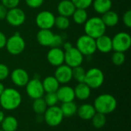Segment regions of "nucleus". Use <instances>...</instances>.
Returning <instances> with one entry per match:
<instances>
[{"label": "nucleus", "instance_id": "obj_37", "mask_svg": "<svg viewBox=\"0 0 131 131\" xmlns=\"http://www.w3.org/2000/svg\"><path fill=\"white\" fill-rule=\"evenodd\" d=\"M27 5L32 8H39L44 2V0H25Z\"/></svg>", "mask_w": 131, "mask_h": 131}, {"label": "nucleus", "instance_id": "obj_34", "mask_svg": "<svg viewBox=\"0 0 131 131\" xmlns=\"http://www.w3.org/2000/svg\"><path fill=\"white\" fill-rule=\"evenodd\" d=\"M74 5L76 8H83L86 9L89 8L93 2V0H71Z\"/></svg>", "mask_w": 131, "mask_h": 131}, {"label": "nucleus", "instance_id": "obj_3", "mask_svg": "<svg viewBox=\"0 0 131 131\" xmlns=\"http://www.w3.org/2000/svg\"><path fill=\"white\" fill-rule=\"evenodd\" d=\"M106 26L101 17H92L88 18L84 23L85 35L96 39L104 35Z\"/></svg>", "mask_w": 131, "mask_h": 131}, {"label": "nucleus", "instance_id": "obj_35", "mask_svg": "<svg viewBox=\"0 0 131 131\" xmlns=\"http://www.w3.org/2000/svg\"><path fill=\"white\" fill-rule=\"evenodd\" d=\"M20 0H2V4L7 8L12 9L18 7Z\"/></svg>", "mask_w": 131, "mask_h": 131}, {"label": "nucleus", "instance_id": "obj_13", "mask_svg": "<svg viewBox=\"0 0 131 131\" xmlns=\"http://www.w3.org/2000/svg\"><path fill=\"white\" fill-rule=\"evenodd\" d=\"M47 60L52 66L58 67L64 62V51L60 48H51L47 54Z\"/></svg>", "mask_w": 131, "mask_h": 131}, {"label": "nucleus", "instance_id": "obj_9", "mask_svg": "<svg viewBox=\"0 0 131 131\" xmlns=\"http://www.w3.org/2000/svg\"><path fill=\"white\" fill-rule=\"evenodd\" d=\"M84 61V55L77 49L72 47L64 51V62L71 68L81 66Z\"/></svg>", "mask_w": 131, "mask_h": 131}, {"label": "nucleus", "instance_id": "obj_40", "mask_svg": "<svg viewBox=\"0 0 131 131\" xmlns=\"http://www.w3.org/2000/svg\"><path fill=\"white\" fill-rule=\"evenodd\" d=\"M8 10V9H7L2 4H0V20L5 19Z\"/></svg>", "mask_w": 131, "mask_h": 131}, {"label": "nucleus", "instance_id": "obj_26", "mask_svg": "<svg viewBox=\"0 0 131 131\" xmlns=\"http://www.w3.org/2000/svg\"><path fill=\"white\" fill-rule=\"evenodd\" d=\"M60 108L63 114V116L66 117H70L74 116L75 114H77V111H78V107L74 101L62 103Z\"/></svg>", "mask_w": 131, "mask_h": 131}, {"label": "nucleus", "instance_id": "obj_22", "mask_svg": "<svg viewBox=\"0 0 131 131\" xmlns=\"http://www.w3.org/2000/svg\"><path fill=\"white\" fill-rule=\"evenodd\" d=\"M59 82L54 76H48L42 81L43 88L46 93H56L59 88Z\"/></svg>", "mask_w": 131, "mask_h": 131}, {"label": "nucleus", "instance_id": "obj_17", "mask_svg": "<svg viewBox=\"0 0 131 131\" xmlns=\"http://www.w3.org/2000/svg\"><path fill=\"white\" fill-rule=\"evenodd\" d=\"M54 38V34L50 29H40L37 33L36 39L39 45L42 46H52Z\"/></svg>", "mask_w": 131, "mask_h": 131}, {"label": "nucleus", "instance_id": "obj_45", "mask_svg": "<svg viewBox=\"0 0 131 131\" xmlns=\"http://www.w3.org/2000/svg\"><path fill=\"white\" fill-rule=\"evenodd\" d=\"M0 131H3V130H2V129H0Z\"/></svg>", "mask_w": 131, "mask_h": 131}, {"label": "nucleus", "instance_id": "obj_7", "mask_svg": "<svg viewBox=\"0 0 131 131\" xmlns=\"http://www.w3.org/2000/svg\"><path fill=\"white\" fill-rule=\"evenodd\" d=\"M44 114V119L45 123L48 126L52 127L59 126L64 118L61 108L56 105L48 107Z\"/></svg>", "mask_w": 131, "mask_h": 131}, {"label": "nucleus", "instance_id": "obj_25", "mask_svg": "<svg viewBox=\"0 0 131 131\" xmlns=\"http://www.w3.org/2000/svg\"><path fill=\"white\" fill-rule=\"evenodd\" d=\"M2 130L3 131H16L18 129V123L17 119L13 116L5 117L2 124Z\"/></svg>", "mask_w": 131, "mask_h": 131}, {"label": "nucleus", "instance_id": "obj_38", "mask_svg": "<svg viewBox=\"0 0 131 131\" xmlns=\"http://www.w3.org/2000/svg\"><path fill=\"white\" fill-rule=\"evenodd\" d=\"M123 21L127 28L131 27V11L127 10L123 16Z\"/></svg>", "mask_w": 131, "mask_h": 131}, {"label": "nucleus", "instance_id": "obj_36", "mask_svg": "<svg viewBox=\"0 0 131 131\" xmlns=\"http://www.w3.org/2000/svg\"><path fill=\"white\" fill-rule=\"evenodd\" d=\"M9 75V69L7 65L0 63V81L6 79Z\"/></svg>", "mask_w": 131, "mask_h": 131}, {"label": "nucleus", "instance_id": "obj_19", "mask_svg": "<svg viewBox=\"0 0 131 131\" xmlns=\"http://www.w3.org/2000/svg\"><path fill=\"white\" fill-rule=\"evenodd\" d=\"M57 9L60 15L68 18L73 15L76 7L71 0H62L58 3Z\"/></svg>", "mask_w": 131, "mask_h": 131}, {"label": "nucleus", "instance_id": "obj_42", "mask_svg": "<svg viewBox=\"0 0 131 131\" xmlns=\"http://www.w3.org/2000/svg\"><path fill=\"white\" fill-rule=\"evenodd\" d=\"M72 47H73V45H72L70 42H66V43L64 44V51H66V50H68V49H69V48H72Z\"/></svg>", "mask_w": 131, "mask_h": 131}, {"label": "nucleus", "instance_id": "obj_14", "mask_svg": "<svg viewBox=\"0 0 131 131\" xmlns=\"http://www.w3.org/2000/svg\"><path fill=\"white\" fill-rule=\"evenodd\" d=\"M59 84H68L72 80V68L67 64L57 67L54 76Z\"/></svg>", "mask_w": 131, "mask_h": 131}, {"label": "nucleus", "instance_id": "obj_20", "mask_svg": "<svg viewBox=\"0 0 131 131\" xmlns=\"http://www.w3.org/2000/svg\"><path fill=\"white\" fill-rule=\"evenodd\" d=\"M77 113L81 119L89 121L91 120L94 115L96 114V111L93 105L90 104H84L78 108Z\"/></svg>", "mask_w": 131, "mask_h": 131}, {"label": "nucleus", "instance_id": "obj_29", "mask_svg": "<svg viewBox=\"0 0 131 131\" xmlns=\"http://www.w3.org/2000/svg\"><path fill=\"white\" fill-rule=\"evenodd\" d=\"M91 121L92 122V125L95 128H97V129L102 128L104 127V125L106 124V122H107L106 115L96 112V114L94 115V117H92V119Z\"/></svg>", "mask_w": 131, "mask_h": 131}, {"label": "nucleus", "instance_id": "obj_30", "mask_svg": "<svg viewBox=\"0 0 131 131\" xmlns=\"http://www.w3.org/2000/svg\"><path fill=\"white\" fill-rule=\"evenodd\" d=\"M85 74L86 71L81 66H78L72 68V78H74L78 83L84 82Z\"/></svg>", "mask_w": 131, "mask_h": 131}, {"label": "nucleus", "instance_id": "obj_15", "mask_svg": "<svg viewBox=\"0 0 131 131\" xmlns=\"http://www.w3.org/2000/svg\"><path fill=\"white\" fill-rule=\"evenodd\" d=\"M11 80L16 86L25 87L29 81V75L25 69L16 68L11 73Z\"/></svg>", "mask_w": 131, "mask_h": 131}, {"label": "nucleus", "instance_id": "obj_32", "mask_svg": "<svg viewBox=\"0 0 131 131\" xmlns=\"http://www.w3.org/2000/svg\"><path fill=\"white\" fill-rule=\"evenodd\" d=\"M125 58H126L124 52H120V51H114L111 58L112 62L117 66L122 65L125 61Z\"/></svg>", "mask_w": 131, "mask_h": 131}, {"label": "nucleus", "instance_id": "obj_23", "mask_svg": "<svg viewBox=\"0 0 131 131\" xmlns=\"http://www.w3.org/2000/svg\"><path fill=\"white\" fill-rule=\"evenodd\" d=\"M101 19L106 27H114L119 22V16L114 11H108L102 15Z\"/></svg>", "mask_w": 131, "mask_h": 131}, {"label": "nucleus", "instance_id": "obj_33", "mask_svg": "<svg viewBox=\"0 0 131 131\" xmlns=\"http://www.w3.org/2000/svg\"><path fill=\"white\" fill-rule=\"evenodd\" d=\"M44 100H45L48 107L55 106L58 101L56 93H47L44 97Z\"/></svg>", "mask_w": 131, "mask_h": 131}, {"label": "nucleus", "instance_id": "obj_4", "mask_svg": "<svg viewBox=\"0 0 131 131\" xmlns=\"http://www.w3.org/2000/svg\"><path fill=\"white\" fill-rule=\"evenodd\" d=\"M104 81L103 71L97 68H92L86 71L84 83L91 89H97L102 86Z\"/></svg>", "mask_w": 131, "mask_h": 131}, {"label": "nucleus", "instance_id": "obj_8", "mask_svg": "<svg viewBox=\"0 0 131 131\" xmlns=\"http://www.w3.org/2000/svg\"><path fill=\"white\" fill-rule=\"evenodd\" d=\"M131 45L130 35L127 32H119L112 38V48L114 51L125 52Z\"/></svg>", "mask_w": 131, "mask_h": 131}, {"label": "nucleus", "instance_id": "obj_24", "mask_svg": "<svg viewBox=\"0 0 131 131\" xmlns=\"http://www.w3.org/2000/svg\"><path fill=\"white\" fill-rule=\"evenodd\" d=\"M93 7L94 11L98 13L103 15L104 13L111 10L112 6L111 0H93Z\"/></svg>", "mask_w": 131, "mask_h": 131}, {"label": "nucleus", "instance_id": "obj_10", "mask_svg": "<svg viewBox=\"0 0 131 131\" xmlns=\"http://www.w3.org/2000/svg\"><path fill=\"white\" fill-rule=\"evenodd\" d=\"M55 17L49 11H41L35 18V23L40 29H51L54 26Z\"/></svg>", "mask_w": 131, "mask_h": 131}, {"label": "nucleus", "instance_id": "obj_12", "mask_svg": "<svg viewBox=\"0 0 131 131\" xmlns=\"http://www.w3.org/2000/svg\"><path fill=\"white\" fill-rule=\"evenodd\" d=\"M25 18L26 16L24 11L16 7L8 10L5 19L10 25L14 27H18L25 22Z\"/></svg>", "mask_w": 131, "mask_h": 131}, {"label": "nucleus", "instance_id": "obj_18", "mask_svg": "<svg viewBox=\"0 0 131 131\" xmlns=\"http://www.w3.org/2000/svg\"><path fill=\"white\" fill-rule=\"evenodd\" d=\"M96 48L102 53H109L113 50L112 38L108 35H103L95 39Z\"/></svg>", "mask_w": 131, "mask_h": 131}, {"label": "nucleus", "instance_id": "obj_31", "mask_svg": "<svg viewBox=\"0 0 131 131\" xmlns=\"http://www.w3.org/2000/svg\"><path fill=\"white\" fill-rule=\"evenodd\" d=\"M54 25L61 30H65L70 26V21L68 17L59 15L55 17L54 20Z\"/></svg>", "mask_w": 131, "mask_h": 131}, {"label": "nucleus", "instance_id": "obj_5", "mask_svg": "<svg viewBox=\"0 0 131 131\" xmlns=\"http://www.w3.org/2000/svg\"><path fill=\"white\" fill-rule=\"evenodd\" d=\"M76 48L83 55L91 56L97 51L95 39L87 35H81L77 40Z\"/></svg>", "mask_w": 131, "mask_h": 131}, {"label": "nucleus", "instance_id": "obj_1", "mask_svg": "<svg viewBox=\"0 0 131 131\" xmlns=\"http://www.w3.org/2000/svg\"><path fill=\"white\" fill-rule=\"evenodd\" d=\"M21 103V94L15 88H5L0 95V106L6 111L17 109Z\"/></svg>", "mask_w": 131, "mask_h": 131}, {"label": "nucleus", "instance_id": "obj_41", "mask_svg": "<svg viewBox=\"0 0 131 131\" xmlns=\"http://www.w3.org/2000/svg\"><path fill=\"white\" fill-rule=\"evenodd\" d=\"M6 36L5 35L4 33H2V31H0V49L5 47V44H6Z\"/></svg>", "mask_w": 131, "mask_h": 131}, {"label": "nucleus", "instance_id": "obj_16", "mask_svg": "<svg viewBox=\"0 0 131 131\" xmlns=\"http://www.w3.org/2000/svg\"><path fill=\"white\" fill-rule=\"evenodd\" d=\"M56 95L58 97V101H61L62 103L74 101L75 98L74 88L67 85L59 87V88L56 91Z\"/></svg>", "mask_w": 131, "mask_h": 131}, {"label": "nucleus", "instance_id": "obj_43", "mask_svg": "<svg viewBox=\"0 0 131 131\" xmlns=\"http://www.w3.org/2000/svg\"><path fill=\"white\" fill-rule=\"evenodd\" d=\"M4 118H5V114H4V113H3L2 111H0V124H2V121L4 120Z\"/></svg>", "mask_w": 131, "mask_h": 131}, {"label": "nucleus", "instance_id": "obj_39", "mask_svg": "<svg viewBox=\"0 0 131 131\" xmlns=\"http://www.w3.org/2000/svg\"><path fill=\"white\" fill-rule=\"evenodd\" d=\"M62 42H63V39L61 36L59 35H54V41H53L51 48H54V47L59 48V46L62 45Z\"/></svg>", "mask_w": 131, "mask_h": 131}, {"label": "nucleus", "instance_id": "obj_28", "mask_svg": "<svg viewBox=\"0 0 131 131\" xmlns=\"http://www.w3.org/2000/svg\"><path fill=\"white\" fill-rule=\"evenodd\" d=\"M48 106L44 100V98H37L34 100L33 104H32V109L37 114H43L45 111L47 110Z\"/></svg>", "mask_w": 131, "mask_h": 131}, {"label": "nucleus", "instance_id": "obj_11", "mask_svg": "<svg viewBox=\"0 0 131 131\" xmlns=\"http://www.w3.org/2000/svg\"><path fill=\"white\" fill-rule=\"evenodd\" d=\"M27 94L32 99L41 98L44 96L45 91L43 88L42 82L38 78H33L29 80L25 85Z\"/></svg>", "mask_w": 131, "mask_h": 131}, {"label": "nucleus", "instance_id": "obj_21", "mask_svg": "<svg viewBox=\"0 0 131 131\" xmlns=\"http://www.w3.org/2000/svg\"><path fill=\"white\" fill-rule=\"evenodd\" d=\"M74 91L76 98L81 101H84L91 96V89L84 82H82L78 83L75 86V88H74Z\"/></svg>", "mask_w": 131, "mask_h": 131}, {"label": "nucleus", "instance_id": "obj_46", "mask_svg": "<svg viewBox=\"0 0 131 131\" xmlns=\"http://www.w3.org/2000/svg\"><path fill=\"white\" fill-rule=\"evenodd\" d=\"M0 107H1V106H0Z\"/></svg>", "mask_w": 131, "mask_h": 131}, {"label": "nucleus", "instance_id": "obj_6", "mask_svg": "<svg viewBox=\"0 0 131 131\" xmlns=\"http://www.w3.org/2000/svg\"><path fill=\"white\" fill-rule=\"evenodd\" d=\"M5 48L9 54L12 55H18L25 50V41L19 34L16 33L7 39Z\"/></svg>", "mask_w": 131, "mask_h": 131}, {"label": "nucleus", "instance_id": "obj_44", "mask_svg": "<svg viewBox=\"0 0 131 131\" xmlns=\"http://www.w3.org/2000/svg\"><path fill=\"white\" fill-rule=\"evenodd\" d=\"M4 90H5V86H4V84L0 81V95L2 94V92L4 91Z\"/></svg>", "mask_w": 131, "mask_h": 131}, {"label": "nucleus", "instance_id": "obj_27", "mask_svg": "<svg viewBox=\"0 0 131 131\" xmlns=\"http://www.w3.org/2000/svg\"><path fill=\"white\" fill-rule=\"evenodd\" d=\"M71 16L74 21L78 25L84 24L88 20V12L86 9L83 8H76Z\"/></svg>", "mask_w": 131, "mask_h": 131}, {"label": "nucleus", "instance_id": "obj_2", "mask_svg": "<svg viewBox=\"0 0 131 131\" xmlns=\"http://www.w3.org/2000/svg\"><path fill=\"white\" fill-rule=\"evenodd\" d=\"M94 107L97 113L104 115L113 113L117 106L116 98L109 94H103L99 95L94 101Z\"/></svg>", "mask_w": 131, "mask_h": 131}]
</instances>
